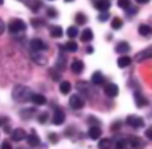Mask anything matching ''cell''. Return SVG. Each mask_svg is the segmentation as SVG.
<instances>
[{"instance_id": "7", "label": "cell", "mask_w": 152, "mask_h": 149, "mask_svg": "<svg viewBox=\"0 0 152 149\" xmlns=\"http://www.w3.org/2000/svg\"><path fill=\"white\" fill-rule=\"evenodd\" d=\"M127 145H128L131 149H140L143 147L142 139H140V137H136V136H129L128 139H127Z\"/></svg>"}, {"instance_id": "22", "label": "cell", "mask_w": 152, "mask_h": 149, "mask_svg": "<svg viewBox=\"0 0 152 149\" xmlns=\"http://www.w3.org/2000/svg\"><path fill=\"white\" fill-rule=\"evenodd\" d=\"M59 89H60V92L63 94H68L69 92H71L72 86H71V83L69 81H61L60 83V86H59Z\"/></svg>"}, {"instance_id": "17", "label": "cell", "mask_w": 152, "mask_h": 149, "mask_svg": "<svg viewBox=\"0 0 152 149\" xmlns=\"http://www.w3.org/2000/svg\"><path fill=\"white\" fill-rule=\"evenodd\" d=\"M115 51H116L118 53L126 55V53L129 51V44H128V43H126V41H120V43H119V44L115 47Z\"/></svg>"}, {"instance_id": "32", "label": "cell", "mask_w": 152, "mask_h": 149, "mask_svg": "<svg viewBox=\"0 0 152 149\" xmlns=\"http://www.w3.org/2000/svg\"><path fill=\"white\" fill-rule=\"evenodd\" d=\"M50 75L52 77V80H55V81H59L61 78V75L58 69H50Z\"/></svg>"}, {"instance_id": "39", "label": "cell", "mask_w": 152, "mask_h": 149, "mask_svg": "<svg viewBox=\"0 0 152 149\" xmlns=\"http://www.w3.org/2000/svg\"><path fill=\"white\" fill-rule=\"evenodd\" d=\"M31 23H32V25H34V27H36V28H39V27L42 25V23H43V21L40 20V19H32V20H31Z\"/></svg>"}, {"instance_id": "10", "label": "cell", "mask_w": 152, "mask_h": 149, "mask_svg": "<svg viewBox=\"0 0 152 149\" xmlns=\"http://www.w3.org/2000/svg\"><path fill=\"white\" fill-rule=\"evenodd\" d=\"M134 99H135V104H136V107L143 108V107H145V105H148V100L145 99L143 94H140L139 92H135L134 93Z\"/></svg>"}, {"instance_id": "28", "label": "cell", "mask_w": 152, "mask_h": 149, "mask_svg": "<svg viewBox=\"0 0 152 149\" xmlns=\"http://www.w3.org/2000/svg\"><path fill=\"white\" fill-rule=\"evenodd\" d=\"M111 27L113 29H120L123 27V20L120 17H113L112 19V23H111Z\"/></svg>"}, {"instance_id": "21", "label": "cell", "mask_w": 152, "mask_h": 149, "mask_svg": "<svg viewBox=\"0 0 152 149\" xmlns=\"http://www.w3.org/2000/svg\"><path fill=\"white\" fill-rule=\"evenodd\" d=\"M131 57H128V56H121V57L118 59V67L119 68H126V67H128L129 64H131Z\"/></svg>"}, {"instance_id": "4", "label": "cell", "mask_w": 152, "mask_h": 149, "mask_svg": "<svg viewBox=\"0 0 152 149\" xmlns=\"http://www.w3.org/2000/svg\"><path fill=\"white\" fill-rule=\"evenodd\" d=\"M126 123L128 124L129 126H132V128H143V126H144V120H143L142 117H139V116H135V115L128 116Z\"/></svg>"}, {"instance_id": "44", "label": "cell", "mask_w": 152, "mask_h": 149, "mask_svg": "<svg viewBox=\"0 0 152 149\" xmlns=\"http://www.w3.org/2000/svg\"><path fill=\"white\" fill-rule=\"evenodd\" d=\"M4 29H5V25H4V21L1 20V19H0V35L3 33V32H4Z\"/></svg>"}, {"instance_id": "27", "label": "cell", "mask_w": 152, "mask_h": 149, "mask_svg": "<svg viewBox=\"0 0 152 149\" xmlns=\"http://www.w3.org/2000/svg\"><path fill=\"white\" fill-rule=\"evenodd\" d=\"M77 44H76L75 41H68V43H66L64 44V49L66 51H68V52H76L77 51Z\"/></svg>"}, {"instance_id": "3", "label": "cell", "mask_w": 152, "mask_h": 149, "mask_svg": "<svg viewBox=\"0 0 152 149\" xmlns=\"http://www.w3.org/2000/svg\"><path fill=\"white\" fill-rule=\"evenodd\" d=\"M84 99L81 94H72L71 97H69V107L72 108V109H81V108L84 107Z\"/></svg>"}, {"instance_id": "2", "label": "cell", "mask_w": 152, "mask_h": 149, "mask_svg": "<svg viewBox=\"0 0 152 149\" xmlns=\"http://www.w3.org/2000/svg\"><path fill=\"white\" fill-rule=\"evenodd\" d=\"M26 28H27V24L21 19H12L10 21V24H8V32L11 35H18L20 32L26 31Z\"/></svg>"}, {"instance_id": "18", "label": "cell", "mask_w": 152, "mask_h": 149, "mask_svg": "<svg viewBox=\"0 0 152 149\" xmlns=\"http://www.w3.org/2000/svg\"><path fill=\"white\" fill-rule=\"evenodd\" d=\"M80 39H81V41H84V43H88V41H91V40L94 39V33H92V29L86 28L83 32H81V35H80Z\"/></svg>"}, {"instance_id": "34", "label": "cell", "mask_w": 152, "mask_h": 149, "mask_svg": "<svg viewBox=\"0 0 152 149\" xmlns=\"http://www.w3.org/2000/svg\"><path fill=\"white\" fill-rule=\"evenodd\" d=\"M126 147H127L126 140H118L115 144V149H126Z\"/></svg>"}, {"instance_id": "11", "label": "cell", "mask_w": 152, "mask_h": 149, "mask_svg": "<svg viewBox=\"0 0 152 149\" xmlns=\"http://www.w3.org/2000/svg\"><path fill=\"white\" fill-rule=\"evenodd\" d=\"M71 69H72V72H74V73L80 75L81 72L84 71V63L81 60L75 59V60L72 61V64H71Z\"/></svg>"}, {"instance_id": "31", "label": "cell", "mask_w": 152, "mask_h": 149, "mask_svg": "<svg viewBox=\"0 0 152 149\" xmlns=\"http://www.w3.org/2000/svg\"><path fill=\"white\" fill-rule=\"evenodd\" d=\"M36 112V109H27V110H21L20 112V116H23V118L24 120H29V118H31V116L34 115V113Z\"/></svg>"}, {"instance_id": "12", "label": "cell", "mask_w": 152, "mask_h": 149, "mask_svg": "<svg viewBox=\"0 0 152 149\" xmlns=\"http://www.w3.org/2000/svg\"><path fill=\"white\" fill-rule=\"evenodd\" d=\"M27 142H28V145H31V147H37V145L40 144V139L35 131H32L31 133L27 136Z\"/></svg>"}, {"instance_id": "45", "label": "cell", "mask_w": 152, "mask_h": 149, "mask_svg": "<svg viewBox=\"0 0 152 149\" xmlns=\"http://www.w3.org/2000/svg\"><path fill=\"white\" fill-rule=\"evenodd\" d=\"M88 121H89V124H96V126H97V125H99V124H100V123H99V121L94 120V117H91V118H89V120H88Z\"/></svg>"}, {"instance_id": "19", "label": "cell", "mask_w": 152, "mask_h": 149, "mask_svg": "<svg viewBox=\"0 0 152 149\" xmlns=\"http://www.w3.org/2000/svg\"><path fill=\"white\" fill-rule=\"evenodd\" d=\"M31 101L34 102V104H36V105H43V104H45L47 99H45L43 94H40V93H34L32 94V97H31Z\"/></svg>"}, {"instance_id": "30", "label": "cell", "mask_w": 152, "mask_h": 149, "mask_svg": "<svg viewBox=\"0 0 152 149\" xmlns=\"http://www.w3.org/2000/svg\"><path fill=\"white\" fill-rule=\"evenodd\" d=\"M67 35H68V37H71V39H74V37H76L79 35V31L76 27H68V29H67Z\"/></svg>"}, {"instance_id": "1", "label": "cell", "mask_w": 152, "mask_h": 149, "mask_svg": "<svg viewBox=\"0 0 152 149\" xmlns=\"http://www.w3.org/2000/svg\"><path fill=\"white\" fill-rule=\"evenodd\" d=\"M34 94V92L28 88V86L24 85H16L12 91V97L15 101L18 102H27L31 101V97Z\"/></svg>"}, {"instance_id": "47", "label": "cell", "mask_w": 152, "mask_h": 149, "mask_svg": "<svg viewBox=\"0 0 152 149\" xmlns=\"http://www.w3.org/2000/svg\"><path fill=\"white\" fill-rule=\"evenodd\" d=\"M3 4V1H1V0H0V5H1Z\"/></svg>"}, {"instance_id": "46", "label": "cell", "mask_w": 152, "mask_h": 149, "mask_svg": "<svg viewBox=\"0 0 152 149\" xmlns=\"http://www.w3.org/2000/svg\"><path fill=\"white\" fill-rule=\"evenodd\" d=\"M150 0H139V3H142V4H145V3H148Z\"/></svg>"}, {"instance_id": "36", "label": "cell", "mask_w": 152, "mask_h": 149, "mask_svg": "<svg viewBox=\"0 0 152 149\" xmlns=\"http://www.w3.org/2000/svg\"><path fill=\"white\" fill-rule=\"evenodd\" d=\"M48 140H50L52 144H56V142L59 141V136L56 133H50L48 134Z\"/></svg>"}, {"instance_id": "20", "label": "cell", "mask_w": 152, "mask_h": 149, "mask_svg": "<svg viewBox=\"0 0 152 149\" xmlns=\"http://www.w3.org/2000/svg\"><path fill=\"white\" fill-rule=\"evenodd\" d=\"M50 33L52 37H56V39H59V37L63 36V28L59 25H52L50 28Z\"/></svg>"}, {"instance_id": "14", "label": "cell", "mask_w": 152, "mask_h": 149, "mask_svg": "<svg viewBox=\"0 0 152 149\" xmlns=\"http://www.w3.org/2000/svg\"><path fill=\"white\" fill-rule=\"evenodd\" d=\"M94 5L100 11V12H107L111 7V3L107 0H99V1H95Z\"/></svg>"}, {"instance_id": "33", "label": "cell", "mask_w": 152, "mask_h": 149, "mask_svg": "<svg viewBox=\"0 0 152 149\" xmlns=\"http://www.w3.org/2000/svg\"><path fill=\"white\" fill-rule=\"evenodd\" d=\"M118 5H119L120 8H123V9L127 11L129 7H131V3H129L128 0H119V1H118Z\"/></svg>"}, {"instance_id": "5", "label": "cell", "mask_w": 152, "mask_h": 149, "mask_svg": "<svg viewBox=\"0 0 152 149\" xmlns=\"http://www.w3.org/2000/svg\"><path fill=\"white\" fill-rule=\"evenodd\" d=\"M104 93H105V96H108V97H111V99H113V97H116V96L119 94V86L116 85V84H113V83L105 84V86H104Z\"/></svg>"}, {"instance_id": "38", "label": "cell", "mask_w": 152, "mask_h": 149, "mask_svg": "<svg viewBox=\"0 0 152 149\" xmlns=\"http://www.w3.org/2000/svg\"><path fill=\"white\" fill-rule=\"evenodd\" d=\"M108 17H110V12H102L99 15V20L100 21H105Z\"/></svg>"}, {"instance_id": "13", "label": "cell", "mask_w": 152, "mask_h": 149, "mask_svg": "<svg viewBox=\"0 0 152 149\" xmlns=\"http://www.w3.org/2000/svg\"><path fill=\"white\" fill-rule=\"evenodd\" d=\"M91 81H92L94 85H103V84L105 83V78H104V76H103L102 72L97 71V72H95V73L92 75Z\"/></svg>"}, {"instance_id": "35", "label": "cell", "mask_w": 152, "mask_h": 149, "mask_svg": "<svg viewBox=\"0 0 152 149\" xmlns=\"http://www.w3.org/2000/svg\"><path fill=\"white\" fill-rule=\"evenodd\" d=\"M47 16L48 17H56V16H58V12H56V9L53 7H48L47 8Z\"/></svg>"}, {"instance_id": "43", "label": "cell", "mask_w": 152, "mask_h": 149, "mask_svg": "<svg viewBox=\"0 0 152 149\" xmlns=\"http://www.w3.org/2000/svg\"><path fill=\"white\" fill-rule=\"evenodd\" d=\"M120 125H121L120 121H116V123H113V125H112V131H116L118 128H120Z\"/></svg>"}, {"instance_id": "37", "label": "cell", "mask_w": 152, "mask_h": 149, "mask_svg": "<svg viewBox=\"0 0 152 149\" xmlns=\"http://www.w3.org/2000/svg\"><path fill=\"white\" fill-rule=\"evenodd\" d=\"M47 118H48V113L47 112L40 113V115H39V123L40 124H44L45 121H47Z\"/></svg>"}, {"instance_id": "25", "label": "cell", "mask_w": 152, "mask_h": 149, "mask_svg": "<svg viewBox=\"0 0 152 149\" xmlns=\"http://www.w3.org/2000/svg\"><path fill=\"white\" fill-rule=\"evenodd\" d=\"M66 63H67V59L64 57L63 55H60L59 56V59H58V63H56V67L55 68L58 69V71H64L66 69Z\"/></svg>"}, {"instance_id": "16", "label": "cell", "mask_w": 152, "mask_h": 149, "mask_svg": "<svg viewBox=\"0 0 152 149\" xmlns=\"http://www.w3.org/2000/svg\"><path fill=\"white\" fill-rule=\"evenodd\" d=\"M88 136L91 137L92 140H97L100 136H102V129L99 126H91L88 129Z\"/></svg>"}, {"instance_id": "26", "label": "cell", "mask_w": 152, "mask_h": 149, "mask_svg": "<svg viewBox=\"0 0 152 149\" xmlns=\"http://www.w3.org/2000/svg\"><path fill=\"white\" fill-rule=\"evenodd\" d=\"M99 149H112V141H111V139H102L100 140Z\"/></svg>"}, {"instance_id": "15", "label": "cell", "mask_w": 152, "mask_h": 149, "mask_svg": "<svg viewBox=\"0 0 152 149\" xmlns=\"http://www.w3.org/2000/svg\"><path fill=\"white\" fill-rule=\"evenodd\" d=\"M150 57H152V48H147V49L142 51V52H139L136 55V60L137 61H143V60L150 59Z\"/></svg>"}, {"instance_id": "42", "label": "cell", "mask_w": 152, "mask_h": 149, "mask_svg": "<svg viewBox=\"0 0 152 149\" xmlns=\"http://www.w3.org/2000/svg\"><path fill=\"white\" fill-rule=\"evenodd\" d=\"M0 149H12V145H11L8 141H4L1 144V148H0Z\"/></svg>"}, {"instance_id": "48", "label": "cell", "mask_w": 152, "mask_h": 149, "mask_svg": "<svg viewBox=\"0 0 152 149\" xmlns=\"http://www.w3.org/2000/svg\"><path fill=\"white\" fill-rule=\"evenodd\" d=\"M18 149H27V148H18Z\"/></svg>"}, {"instance_id": "29", "label": "cell", "mask_w": 152, "mask_h": 149, "mask_svg": "<svg viewBox=\"0 0 152 149\" xmlns=\"http://www.w3.org/2000/svg\"><path fill=\"white\" fill-rule=\"evenodd\" d=\"M75 20H76V23H77L79 25H84V24L87 23V17H86V15H84V13H81V12L76 13Z\"/></svg>"}, {"instance_id": "40", "label": "cell", "mask_w": 152, "mask_h": 149, "mask_svg": "<svg viewBox=\"0 0 152 149\" xmlns=\"http://www.w3.org/2000/svg\"><path fill=\"white\" fill-rule=\"evenodd\" d=\"M136 12H137L136 8H131V7H129L128 9H127V15H128V16H134V15H136Z\"/></svg>"}, {"instance_id": "6", "label": "cell", "mask_w": 152, "mask_h": 149, "mask_svg": "<svg viewBox=\"0 0 152 149\" xmlns=\"http://www.w3.org/2000/svg\"><path fill=\"white\" fill-rule=\"evenodd\" d=\"M64 120H66V115H64L63 110H61L60 108L55 109V113H53V116H52V124H55V125H61V124L64 123Z\"/></svg>"}, {"instance_id": "24", "label": "cell", "mask_w": 152, "mask_h": 149, "mask_svg": "<svg viewBox=\"0 0 152 149\" xmlns=\"http://www.w3.org/2000/svg\"><path fill=\"white\" fill-rule=\"evenodd\" d=\"M139 33L142 36H150L152 35V28L147 24H142V25H139Z\"/></svg>"}, {"instance_id": "23", "label": "cell", "mask_w": 152, "mask_h": 149, "mask_svg": "<svg viewBox=\"0 0 152 149\" xmlns=\"http://www.w3.org/2000/svg\"><path fill=\"white\" fill-rule=\"evenodd\" d=\"M32 59H34V60L36 61L37 64H40V65H44V64H47V59L44 57V55H42V53H39V52L32 53Z\"/></svg>"}, {"instance_id": "9", "label": "cell", "mask_w": 152, "mask_h": 149, "mask_svg": "<svg viewBox=\"0 0 152 149\" xmlns=\"http://www.w3.org/2000/svg\"><path fill=\"white\" fill-rule=\"evenodd\" d=\"M11 137H12L13 141L19 142V141H21V140L27 139V133H26V131H24V129H21V128H16L15 131L12 132Z\"/></svg>"}, {"instance_id": "8", "label": "cell", "mask_w": 152, "mask_h": 149, "mask_svg": "<svg viewBox=\"0 0 152 149\" xmlns=\"http://www.w3.org/2000/svg\"><path fill=\"white\" fill-rule=\"evenodd\" d=\"M31 48L35 52H40L43 49H47V44L42 39H32L31 40Z\"/></svg>"}, {"instance_id": "41", "label": "cell", "mask_w": 152, "mask_h": 149, "mask_svg": "<svg viewBox=\"0 0 152 149\" xmlns=\"http://www.w3.org/2000/svg\"><path fill=\"white\" fill-rule=\"evenodd\" d=\"M145 137H147L148 140H152V126H150V128L145 131Z\"/></svg>"}]
</instances>
